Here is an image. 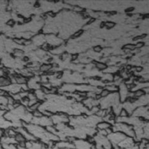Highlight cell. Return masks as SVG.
<instances>
[{
    "label": "cell",
    "instance_id": "obj_1",
    "mask_svg": "<svg viewBox=\"0 0 149 149\" xmlns=\"http://www.w3.org/2000/svg\"><path fill=\"white\" fill-rule=\"evenodd\" d=\"M127 135L121 132H113L111 134L107 135L108 139L110 141L112 146H117L118 144L122 142L123 140L127 138Z\"/></svg>",
    "mask_w": 149,
    "mask_h": 149
},
{
    "label": "cell",
    "instance_id": "obj_2",
    "mask_svg": "<svg viewBox=\"0 0 149 149\" xmlns=\"http://www.w3.org/2000/svg\"><path fill=\"white\" fill-rule=\"evenodd\" d=\"M74 149H95V145L83 139H75L72 142Z\"/></svg>",
    "mask_w": 149,
    "mask_h": 149
},
{
    "label": "cell",
    "instance_id": "obj_3",
    "mask_svg": "<svg viewBox=\"0 0 149 149\" xmlns=\"http://www.w3.org/2000/svg\"><path fill=\"white\" fill-rule=\"evenodd\" d=\"M96 127L97 130H106L107 128H111L112 125L107 121H102V122H99L97 124Z\"/></svg>",
    "mask_w": 149,
    "mask_h": 149
},
{
    "label": "cell",
    "instance_id": "obj_4",
    "mask_svg": "<svg viewBox=\"0 0 149 149\" xmlns=\"http://www.w3.org/2000/svg\"><path fill=\"white\" fill-rule=\"evenodd\" d=\"M15 139L16 140V142H17V144H19L22 143H25L26 142V140L24 138L22 134H20L19 133L17 132V134L16 135V136H15Z\"/></svg>",
    "mask_w": 149,
    "mask_h": 149
},
{
    "label": "cell",
    "instance_id": "obj_5",
    "mask_svg": "<svg viewBox=\"0 0 149 149\" xmlns=\"http://www.w3.org/2000/svg\"><path fill=\"white\" fill-rule=\"evenodd\" d=\"M95 64L96 68L100 70H106L108 68L107 65L104 63H103V62H95Z\"/></svg>",
    "mask_w": 149,
    "mask_h": 149
},
{
    "label": "cell",
    "instance_id": "obj_6",
    "mask_svg": "<svg viewBox=\"0 0 149 149\" xmlns=\"http://www.w3.org/2000/svg\"><path fill=\"white\" fill-rule=\"evenodd\" d=\"M144 95H146L142 89H139L136 90L135 92H133V97H136V98H139V97H142Z\"/></svg>",
    "mask_w": 149,
    "mask_h": 149
},
{
    "label": "cell",
    "instance_id": "obj_7",
    "mask_svg": "<svg viewBox=\"0 0 149 149\" xmlns=\"http://www.w3.org/2000/svg\"><path fill=\"white\" fill-rule=\"evenodd\" d=\"M1 146L4 149H18L17 144H10V145L3 144V145H1Z\"/></svg>",
    "mask_w": 149,
    "mask_h": 149
},
{
    "label": "cell",
    "instance_id": "obj_8",
    "mask_svg": "<svg viewBox=\"0 0 149 149\" xmlns=\"http://www.w3.org/2000/svg\"><path fill=\"white\" fill-rule=\"evenodd\" d=\"M51 68H52V65L50 64H43L40 67V70H42V72H47L48 70H50Z\"/></svg>",
    "mask_w": 149,
    "mask_h": 149
},
{
    "label": "cell",
    "instance_id": "obj_9",
    "mask_svg": "<svg viewBox=\"0 0 149 149\" xmlns=\"http://www.w3.org/2000/svg\"><path fill=\"white\" fill-rule=\"evenodd\" d=\"M123 48L125 49L126 50H135L136 49V47H135V45L134 44H127L125 45Z\"/></svg>",
    "mask_w": 149,
    "mask_h": 149
},
{
    "label": "cell",
    "instance_id": "obj_10",
    "mask_svg": "<svg viewBox=\"0 0 149 149\" xmlns=\"http://www.w3.org/2000/svg\"><path fill=\"white\" fill-rule=\"evenodd\" d=\"M100 96H101V98H102V97H105L108 96L109 95V94H110V93H109L108 91V90L104 89L102 90V91L100 92Z\"/></svg>",
    "mask_w": 149,
    "mask_h": 149
},
{
    "label": "cell",
    "instance_id": "obj_11",
    "mask_svg": "<svg viewBox=\"0 0 149 149\" xmlns=\"http://www.w3.org/2000/svg\"><path fill=\"white\" fill-rule=\"evenodd\" d=\"M119 116L120 117H127L128 116V112L125 110L124 108L121 109V110L120 111L119 113Z\"/></svg>",
    "mask_w": 149,
    "mask_h": 149
},
{
    "label": "cell",
    "instance_id": "obj_12",
    "mask_svg": "<svg viewBox=\"0 0 149 149\" xmlns=\"http://www.w3.org/2000/svg\"><path fill=\"white\" fill-rule=\"evenodd\" d=\"M105 26L108 29H112L115 26V23L114 22H108L107 23H105Z\"/></svg>",
    "mask_w": 149,
    "mask_h": 149
},
{
    "label": "cell",
    "instance_id": "obj_13",
    "mask_svg": "<svg viewBox=\"0 0 149 149\" xmlns=\"http://www.w3.org/2000/svg\"><path fill=\"white\" fill-rule=\"evenodd\" d=\"M83 33V30H79L77 31V32H76L75 33H74L73 35V37L74 38H77V37H80L81 35Z\"/></svg>",
    "mask_w": 149,
    "mask_h": 149
},
{
    "label": "cell",
    "instance_id": "obj_14",
    "mask_svg": "<svg viewBox=\"0 0 149 149\" xmlns=\"http://www.w3.org/2000/svg\"><path fill=\"white\" fill-rule=\"evenodd\" d=\"M101 50H102V47L100 45H97V46H96V47H94V51H95V52L99 53V52H101Z\"/></svg>",
    "mask_w": 149,
    "mask_h": 149
},
{
    "label": "cell",
    "instance_id": "obj_15",
    "mask_svg": "<svg viewBox=\"0 0 149 149\" xmlns=\"http://www.w3.org/2000/svg\"><path fill=\"white\" fill-rule=\"evenodd\" d=\"M143 46H144V43L143 42H139L135 45V47H136V49H139L143 47Z\"/></svg>",
    "mask_w": 149,
    "mask_h": 149
},
{
    "label": "cell",
    "instance_id": "obj_16",
    "mask_svg": "<svg viewBox=\"0 0 149 149\" xmlns=\"http://www.w3.org/2000/svg\"><path fill=\"white\" fill-rule=\"evenodd\" d=\"M142 70H143V68H142V67H141V66H136L135 68V70L137 72H140L142 71Z\"/></svg>",
    "mask_w": 149,
    "mask_h": 149
},
{
    "label": "cell",
    "instance_id": "obj_17",
    "mask_svg": "<svg viewBox=\"0 0 149 149\" xmlns=\"http://www.w3.org/2000/svg\"><path fill=\"white\" fill-rule=\"evenodd\" d=\"M5 132L4 131L3 129L0 128V139H1L4 135H5Z\"/></svg>",
    "mask_w": 149,
    "mask_h": 149
},
{
    "label": "cell",
    "instance_id": "obj_18",
    "mask_svg": "<svg viewBox=\"0 0 149 149\" xmlns=\"http://www.w3.org/2000/svg\"><path fill=\"white\" fill-rule=\"evenodd\" d=\"M78 58V56L77 54H73L72 56V57H71V59H72V61H76V60H77Z\"/></svg>",
    "mask_w": 149,
    "mask_h": 149
},
{
    "label": "cell",
    "instance_id": "obj_19",
    "mask_svg": "<svg viewBox=\"0 0 149 149\" xmlns=\"http://www.w3.org/2000/svg\"><path fill=\"white\" fill-rule=\"evenodd\" d=\"M95 18H91V19H89V20L88 21V25H90V24H91V23H93V22H95Z\"/></svg>",
    "mask_w": 149,
    "mask_h": 149
},
{
    "label": "cell",
    "instance_id": "obj_20",
    "mask_svg": "<svg viewBox=\"0 0 149 149\" xmlns=\"http://www.w3.org/2000/svg\"><path fill=\"white\" fill-rule=\"evenodd\" d=\"M8 25H14V22L13 20H10L9 22H8L7 23Z\"/></svg>",
    "mask_w": 149,
    "mask_h": 149
},
{
    "label": "cell",
    "instance_id": "obj_21",
    "mask_svg": "<svg viewBox=\"0 0 149 149\" xmlns=\"http://www.w3.org/2000/svg\"><path fill=\"white\" fill-rule=\"evenodd\" d=\"M113 148L114 149H121V148H119L118 147H117L116 146H113Z\"/></svg>",
    "mask_w": 149,
    "mask_h": 149
},
{
    "label": "cell",
    "instance_id": "obj_22",
    "mask_svg": "<svg viewBox=\"0 0 149 149\" xmlns=\"http://www.w3.org/2000/svg\"><path fill=\"white\" fill-rule=\"evenodd\" d=\"M42 149H49V148H48V147H47H47H45V146H44V147H43Z\"/></svg>",
    "mask_w": 149,
    "mask_h": 149
},
{
    "label": "cell",
    "instance_id": "obj_23",
    "mask_svg": "<svg viewBox=\"0 0 149 149\" xmlns=\"http://www.w3.org/2000/svg\"><path fill=\"white\" fill-rule=\"evenodd\" d=\"M0 149H4L3 147H1V148H0Z\"/></svg>",
    "mask_w": 149,
    "mask_h": 149
}]
</instances>
